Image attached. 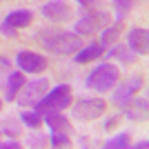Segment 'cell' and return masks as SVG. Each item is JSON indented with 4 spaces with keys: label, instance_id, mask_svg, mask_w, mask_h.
Listing matches in <instances>:
<instances>
[{
    "label": "cell",
    "instance_id": "obj_1",
    "mask_svg": "<svg viewBox=\"0 0 149 149\" xmlns=\"http://www.w3.org/2000/svg\"><path fill=\"white\" fill-rule=\"evenodd\" d=\"M40 45L47 51L56 56H74L82 47V38L76 31H65V29H45L38 36Z\"/></svg>",
    "mask_w": 149,
    "mask_h": 149
},
{
    "label": "cell",
    "instance_id": "obj_2",
    "mask_svg": "<svg viewBox=\"0 0 149 149\" xmlns=\"http://www.w3.org/2000/svg\"><path fill=\"white\" fill-rule=\"evenodd\" d=\"M118 80H120V69L116 65H111V62H102L96 69H91V74L87 76L85 85L96 93H107L113 89V85Z\"/></svg>",
    "mask_w": 149,
    "mask_h": 149
},
{
    "label": "cell",
    "instance_id": "obj_3",
    "mask_svg": "<svg viewBox=\"0 0 149 149\" xmlns=\"http://www.w3.org/2000/svg\"><path fill=\"white\" fill-rule=\"evenodd\" d=\"M71 102H74V96H71L69 85H56L51 91H47L42 98L33 105V109H38L40 113L42 111H62V109H67Z\"/></svg>",
    "mask_w": 149,
    "mask_h": 149
},
{
    "label": "cell",
    "instance_id": "obj_4",
    "mask_svg": "<svg viewBox=\"0 0 149 149\" xmlns=\"http://www.w3.org/2000/svg\"><path fill=\"white\" fill-rule=\"evenodd\" d=\"M107 109V102L102 98H80L78 102H71V116L76 120L89 123V120H98Z\"/></svg>",
    "mask_w": 149,
    "mask_h": 149
},
{
    "label": "cell",
    "instance_id": "obj_5",
    "mask_svg": "<svg viewBox=\"0 0 149 149\" xmlns=\"http://www.w3.org/2000/svg\"><path fill=\"white\" fill-rule=\"evenodd\" d=\"M143 82H145L143 76H138V74L127 76L123 82H116V85H113V91H111V105H116V107L123 109V107L127 105L138 91H140Z\"/></svg>",
    "mask_w": 149,
    "mask_h": 149
},
{
    "label": "cell",
    "instance_id": "obj_6",
    "mask_svg": "<svg viewBox=\"0 0 149 149\" xmlns=\"http://www.w3.org/2000/svg\"><path fill=\"white\" fill-rule=\"evenodd\" d=\"M107 25H111V16L107 11H87L74 25V31L78 36H91V33H100Z\"/></svg>",
    "mask_w": 149,
    "mask_h": 149
},
{
    "label": "cell",
    "instance_id": "obj_7",
    "mask_svg": "<svg viewBox=\"0 0 149 149\" xmlns=\"http://www.w3.org/2000/svg\"><path fill=\"white\" fill-rule=\"evenodd\" d=\"M47 91H49V80L47 78H33L31 82L25 80L22 89L16 96V102L18 105H36Z\"/></svg>",
    "mask_w": 149,
    "mask_h": 149
},
{
    "label": "cell",
    "instance_id": "obj_8",
    "mask_svg": "<svg viewBox=\"0 0 149 149\" xmlns=\"http://www.w3.org/2000/svg\"><path fill=\"white\" fill-rule=\"evenodd\" d=\"M16 65L22 74H42L45 69H47V58L42 54H36V51H29V49H22L18 51V56H16Z\"/></svg>",
    "mask_w": 149,
    "mask_h": 149
},
{
    "label": "cell",
    "instance_id": "obj_9",
    "mask_svg": "<svg viewBox=\"0 0 149 149\" xmlns=\"http://www.w3.org/2000/svg\"><path fill=\"white\" fill-rule=\"evenodd\" d=\"M40 16L49 22H67L74 16V9L69 7L67 0H51L40 7Z\"/></svg>",
    "mask_w": 149,
    "mask_h": 149
},
{
    "label": "cell",
    "instance_id": "obj_10",
    "mask_svg": "<svg viewBox=\"0 0 149 149\" xmlns=\"http://www.w3.org/2000/svg\"><path fill=\"white\" fill-rule=\"evenodd\" d=\"M127 47L136 56H147L149 51V33L145 27H131L127 33Z\"/></svg>",
    "mask_w": 149,
    "mask_h": 149
},
{
    "label": "cell",
    "instance_id": "obj_11",
    "mask_svg": "<svg viewBox=\"0 0 149 149\" xmlns=\"http://www.w3.org/2000/svg\"><path fill=\"white\" fill-rule=\"evenodd\" d=\"M147 109H149L147 96H143V98H136V96H134V98L123 107L125 116H127L129 120H134V123H140V120L147 118Z\"/></svg>",
    "mask_w": 149,
    "mask_h": 149
},
{
    "label": "cell",
    "instance_id": "obj_12",
    "mask_svg": "<svg viewBox=\"0 0 149 149\" xmlns=\"http://www.w3.org/2000/svg\"><path fill=\"white\" fill-rule=\"evenodd\" d=\"M31 20H33V11H29V9H13V11L7 13V18L2 22L7 27H11V29H25V27L31 25Z\"/></svg>",
    "mask_w": 149,
    "mask_h": 149
},
{
    "label": "cell",
    "instance_id": "obj_13",
    "mask_svg": "<svg viewBox=\"0 0 149 149\" xmlns=\"http://www.w3.org/2000/svg\"><path fill=\"white\" fill-rule=\"evenodd\" d=\"M102 54H105V45H102V42H91V45L80 47V49L76 51V54H74V60L78 62V65H87V62L100 58Z\"/></svg>",
    "mask_w": 149,
    "mask_h": 149
},
{
    "label": "cell",
    "instance_id": "obj_14",
    "mask_svg": "<svg viewBox=\"0 0 149 149\" xmlns=\"http://www.w3.org/2000/svg\"><path fill=\"white\" fill-rule=\"evenodd\" d=\"M42 113H45L42 123H47L51 131H71V125L62 116V111H42Z\"/></svg>",
    "mask_w": 149,
    "mask_h": 149
},
{
    "label": "cell",
    "instance_id": "obj_15",
    "mask_svg": "<svg viewBox=\"0 0 149 149\" xmlns=\"http://www.w3.org/2000/svg\"><path fill=\"white\" fill-rule=\"evenodd\" d=\"M22 85H25V74L22 71H9L7 74V100L9 102L16 100V96L22 89Z\"/></svg>",
    "mask_w": 149,
    "mask_h": 149
},
{
    "label": "cell",
    "instance_id": "obj_16",
    "mask_svg": "<svg viewBox=\"0 0 149 149\" xmlns=\"http://www.w3.org/2000/svg\"><path fill=\"white\" fill-rule=\"evenodd\" d=\"M107 58L116 60V62H123V65H131V62L136 60V54L129 47H125V45H116L111 51H107Z\"/></svg>",
    "mask_w": 149,
    "mask_h": 149
},
{
    "label": "cell",
    "instance_id": "obj_17",
    "mask_svg": "<svg viewBox=\"0 0 149 149\" xmlns=\"http://www.w3.org/2000/svg\"><path fill=\"white\" fill-rule=\"evenodd\" d=\"M20 123L29 127V129H38L40 125H42V113L38 111V109H27V111L20 113Z\"/></svg>",
    "mask_w": 149,
    "mask_h": 149
},
{
    "label": "cell",
    "instance_id": "obj_18",
    "mask_svg": "<svg viewBox=\"0 0 149 149\" xmlns=\"http://www.w3.org/2000/svg\"><path fill=\"white\" fill-rule=\"evenodd\" d=\"M120 31H123V27H120V22H116V25H107L105 29H102V33H100V42L105 45H111V42H116L118 40V36H120Z\"/></svg>",
    "mask_w": 149,
    "mask_h": 149
},
{
    "label": "cell",
    "instance_id": "obj_19",
    "mask_svg": "<svg viewBox=\"0 0 149 149\" xmlns=\"http://www.w3.org/2000/svg\"><path fill=\"white\" fill-rule=\"evenodd\" d=\"M111 2H113V9H116V20L118 22H123L134 9V0H111Z\"/></svg>",
    "mask_w": 149,
    "mask_h": 149
},
{
    "label": "cell",
    "instance_id": "obj_20",
    "mask_svg": "<svg viewBox=\"0 0 149 149\" xmlns=\"http://www.w3.org/2000/svg\"><path fill=\"white\" fill-rule=\"evenodd\" d=\"M127 147H131L129 134H118V136L105 140V149H127Z\"/></svg>",
    "mask_w": 149,
    "mask_h": 149
},
{
    "label": "cell",
    "instance_id": "obj_21",
    "mask_svg": "<svg viewBox=\"0 0 149 149\" xmlns=\"http://www.w3.org/2000/svg\"><path fill=\"white\" fill-rule=\"evenodd\" d=\"M49 143L51 147H69V134L67 131H51Z\"/></svg>",
    "mask_w": 149,
    "mask_h": 149
},
{
    "label": "cell",
    "instance_id": "obj_22",
    "mask_svg": "<svg viewBox=\"0 0 149 149\" xmlns=\"http://www.w3.org/2000/svg\"><path fill=\"white\" fill-rule=\"evenodd\" d=\"M2 131H5L9 138H18V136H20V125L13 123V120H7L5 127H2Z\"/></svg>",
    "mask_w": 149,
    "mask_h": 149
},
{
    "label": "cell",
    "instance_id": "obj_23",
    "mask_svg": "<svg viewBox=\"0 0 149 149\" xmlns=\"http://www.w3.org/2000/svg\"><path fill=\"white\" fill-rule=\"evenodd\" d=\"M27 145H29V147H45V145H47V136H42V134H31Z\"/></svg>",
    "mask_w": 149,
    "mask_h": 149
},
{
    "label": "cell",
    "instance_id": "obj_24",
    "mask_svg": "<svg viewBox=\"0 0 149 149\" xmlns=\"http://www.w3.org/2000/svg\"><path fill=\"white\" fill-rule=\"evenodd\" d=\"M118 123H120V116H111V118H107L105 123H102V129H113Z\"/></svg>",
    "mask_w": 149,
    "mask_h": 149
},
{
    "label": "cell",
    "instance_id": "obj_25",
    "mask_svg": "<svg viewBox=\"0 0 149 149\" xmlns=\"http://www.w3.org/2000/svg\"><path fill=\"white\" fill-rule=\"evenodd\" d=\"M9 69H11V62L7 60L5 56H0V76H2V74H9Z\"/></svg>",
    "mask_w": 149,
    "mask_h": 149
},
{
    "label": "cell",
    "instance_id": "obj_26",
    "mask_svg": "<svg viewBox=\"0 0 149 149\" xmlns=\"http://www.w3.org/2000/svg\"><path fill=\"white\" fill-rule=\"evenodd\" d=\"M0 149H20V143L16 138H11V140H7V143H0Z\"/></svg>",
    "mask_w": 149,
    "mask_h": 149
},
{
    "label": "cell",
    "instance_id": "obj_27",
    "mask_svg": "<svg viewBox=\"0 0 149 149\" xmlns=\"http://www.w3.org/2000/svg\"><path fill=\"white\" fill-rule=\"evenodd\" d=\"M0 31H2V33H5L7 38H13V36H16V29H11V27H7L5 22H0Z\"/></svg>",
    "mask_w": 149,
    "mask_h": 149
},
{
    "label": "cell",
    "instance_id": "obj_28",
    "mask_svg": "<svg viewBox=\"0 0 149 149\" xmlns=\"http://www.w3.org/2000/svg\"><path fill=\"white\" fill-rule=\"evenodd\" d=\"M147 140H140V143H136V145H134V149H147Z\"/></svg>",
    "mask_w": 149,
    "mask_h": 149
},
{
    "label": "cell",
    "instance_id": "obj_29",
    "mask_svg": "<svg viewBox=\"0 0 149 149\" xmlns=\"http://www.w3.org/2000/svg\"><path fill=\"white\" fill-rule=\"evenodd\" d=\"M78 5H85V7H89V5H93V2H98V0H76Z\"/></svg>",
    "mask_w": 149,
    "mask_h": 149
},
{
    "label": "cell",
    "instance_id": "obj_30",
    "mask_svg": "<svg viewBox=\"0 0 149 149\" xmlns=\"http://www.w3.org/2000/svg\"><path fill=\"white\" fill-rule=\"evenodd\" d=\"M0 109H2V100H0Z\"/></svg>",
    "mask_w": 149,
    "mask_h": 149
}]
</instances>
